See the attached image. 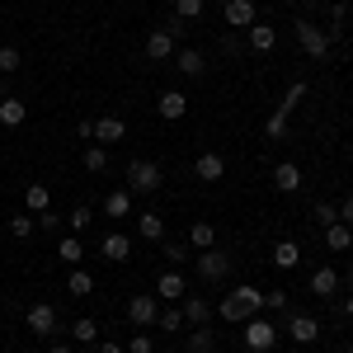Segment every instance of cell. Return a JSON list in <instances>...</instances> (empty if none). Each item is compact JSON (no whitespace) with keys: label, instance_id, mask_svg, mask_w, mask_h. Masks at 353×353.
<instances>
[{"label":"cell","instance_id":"cell-42","mask_svg":"<svg viewBox=\"0 0 353 353\" xmlns=\"http://www.w3.org/2000/svg\"><path fill=\"white\" fill-rule=\"evenodd\" d=\"M264 306H269V311H288L292 301H288V292H283V288H269V292H264Z\"/></svg>","mask_w":353,"mask_h":353},{"label":"cell","instance_id":"cell-28","mask_svg":"<svg viewBox=\"0 0 353 353\" xmlns=\"http://www.w3.org/2000/svg\"><path fill=\"white\" fill-rule=\"evenodd\" d=\"M273 264H278V269H297L301 264V245L297 241H278L273 245Z\"/></svg>","mask_w":353,"mask_h":353},{"label":"cell","instance_id":"cell-47","mask_svg":"<svg viewBox=\"0 0 353 353\" xmlns=\"http://www.w3.org/2000/svg\"><path fill=\"white\" fill-rule=\"evenodd\" d=\"M94 353H123V344L118 339H104V344H94Z\"/></svg>","mask_w":353,"mask_h":353},{"label":"cell","instance_id":"cell-13","mask_svg":"<svg viewBox=\"0 0 353 353\" xmlns=\"http://www.w3.org/2000/svg\"><path fill=\"white\" fill-rule=\"evenodd\" d=\"M306 292H311V297H321V301H330L334 292H339V273L325 269V264H321V269H311V283H306Z\"/></svg>","mask_w":353,"mask_h":353},{"label":"cell","instance_id":"cell-29","mask_svg":"<svg viewBox=\"0 0 353 353\" xmlns=\"http://www.w3.org/2000/svg\"><path fill=\"white\" fill-rule=\"evenodd\" d=\"M104 212H109V217H132V193H128V189H109Z\"/></svg>","mask_w":353,"mask_h":353},{"label":"cell","instance_id":"cell-19","mask_svg":"<svg viewBox=\"0 0 353 353\" xmlns=\"http://www.w3.org/2000/svg\"><path fill=\"white\" fill-rule=\"evenodd\" d=\"M123 137H128V123H123V118H94V141H99V146H109V141H123Z\"/></svg>","mask_w":353,"mask_h":353},{"label":"cell","instance_id":"cell-35","mask_svg":"<svg viewBox=\"0 0 353 353\" xmlns=\"http://www.w3.org/2000/svg\"><path fill=\"white\" fill-rule=\"evenodd\" d=\"M76 344H99V321H90V316H81V321H76Z\"/></svg>","mask_w":353,"mask_h":353},{"label":"cell","instance_id":"cell-10","mask_svg":"<svg viewBox=\"0 0 353 353\" xmlns=\"http://www.w3.org/2000/svg\"><path fill=\"white\" fill-rule=\"evenodd\" d=\"M221 19H226V28H250L259 19V10H254V0H226L221 5Z\"/></svg>","mask_w":353,"mask_h":353},{"label":"cell","instance_id":"cell-7","mask_svg":"<svg viewBox=\"0 0 353 353\" xmlns=\"http://www.w3.org/2000/svg\"><path fill=\"white\" fill-rule=\"evenodd\" d=\"M156 297H161L165 306H179V301L189 297V278L179 269H165L161 278H156Z\"/></svg>","mask_w":353,"mask_h":353},{"label":"cell","instance_id":"cell-3","mask_svg":"<svg viewBox=\"0 0 353 353\" xmlns=\"http://www.w3.org/2000/svg\"><path fill=\"white\" fill-rule=\"evenodd\" d=\"M193 269H198V278L203 283H226L231 278V269H236V259L226 254V250H198V259H193Z\"/></svg>","mask_w":353,"mask_h":353},{"label":"cell","instance_id":"cell-40","mask_svg":"<svg viewBox=\"0 0 353 353\" xmlns=\"http://www.w3.org/2000/svg\"><path fill=\"white\" fill-rule=\"evenodd\" d=\"M301 99H306V81H292V85H288V94H283V109L292 113V109L301 104Z\"/></svg>","mask_w":353,"mask_h":353},{"label":"cell","instance_id":"cell-45","mask_svg":"<svg viewBox=\"0 0 353 353\" xmlns=\"http://www.w3.org/2000/svg\"><path fill=\"white\" fill-rule=\"evenodd\" d=\"M76 137H81V141H94V118H81V123H76Z\"/></svg>","mask_w":353,"mask_h":353},{"label":"cell","instance_id":"cell-37","mask_svg":"<svg viewBox=\"0 0 353 353\" xmlns=\"http://www.w3.org/2000/svg\"><path fill=\"white\" fill-rule=\"evenodd\" d=\"M311 217H316V226L325 231V226H334V221H339V208H334V203H316V212H311Z\"/></svg>","mask_w":353,"mask_h":353},{"label":"cell","instance_id":"cell-33","mask_svg":"<svg viewBox=\"0 0 353 353\" xmlns=\"http://www.w3.org/2000/svg\"><path fill=\"white\" fill-rule=\"evenodd\" d=\"M66 292H71V297H90V292H94V278L76 264V269H71V278H66Z\"/></svg>","mask_w":353,"mask_h":353},{"label":"cell","instance_id":"cell-48","mask_svg":"<svg viewBox=\"0 0 353 353\" xmlns=\"http://www.w3.org/2000/svg\"><path fill=\"white\" fill-rule=\"evenodd\" d=\"M344 316H349V321H353V292H349V297H344Z\"/></svg>","mask_w":353,"mask_h":353},{"label":"cell","instance_id":"cell-27","mask_svg":"<svg viewBox=\"0 0 353 353\" xmlns=\"http://www.w3.org/2000/svg\"><path fill=\"white\" fill-rule=\"evenodd\" d=\"M184 353H217V334H212L208 325H193L189 330V349Z\"/></svg>","mask_w":353,"mask_h":353},{"label":"cell","instance_id":"cell-8","mask_svg":"<svg viewBox=\"0 0 353 353\" xmlns=\"http://www.w3.org/2000/svg\"><path fill=\"white\" fill-rule=\"evenodd\" d=\"M24 321H28V330H33L38 339H52L57 334V306L52 301H33V306L24 311Z\"/></svg>","mask_w":353,"mask_h":353},{"label":"cell","instance_id":"cell-38","mask_svg":"<svg viewBox=\"0 0 353 353\" xmlns=\"http://www.w3.org/2000/svg\"><path fill=\"white\" fill-rule=\"evenodd\" d=\"M90 221H94V212H90V208H76V212H66V226H71V236H81Z\"/></svg>","mask_w":353,"mask_h":353},{"label":"cell","instance_id":"cell-2","mask_svg":"<svg viewBox=\"0 0 353 353\" xmlns=\"http://www.w3.org/2000/svg\"><path fill=\"white\" fill-rule=\"evenodd\" d=\"M297 48L311 61H330V52H334V38H330V28H321V24H311V19H297Z\"/></svg>","mask_w":353,"mask_h":353},{"label":"cell","instance_id":"cell-21","mask_svg":"<svg viewBox=\"0 0 353 353\" xmlns=\"http://www.w3.org/2000/svg\"><path fill=\"white\" fill-rule=\"evenodd\" d=\"M24 118H28L24 99H14V94L0 99V128H24Z\"/></svg>","mask_w":353,"mask_h":353},{"label":"cell","instance_id":"cell-41","mask_svg":"<svg viewBox=\"0 0 353 353\" xmlns=\"http://www.w3.org/2000/svg\"><path fill=\"white\" fill-rule=\"evenodd\" d=\"M61 212H52V208H48V212H38V217H33V226H38V231H61Z\"/></svg>","mask_w":353,"mask_h":353},{"label":"cell","instance_id":"cell-9","mask_svg":"<svg viewBox=\"0 0 353 353\" xmlns=\"http://www.w3.org/2000/svg\"><path fill=\"white\" fill-rule=\"evenodd\" d=\"M288 334H292V344H297V349H311V344H316V339H321V321H316V316H288Z\"/></svg>","mask_w":353,"mask_h":353},{"label":"cell","instance_id":"cell-39","mask_svg":"<svg viewBox=\"0 0 353 353\" xmlns=\"http://www.w3.org/2000/svg\"><path fill=\"white\" fill-rule=\"evenodd\" d=\"M10 236L28 241V236H33V212H19V217H10Z\"/></svg>","mask_w":353,"mask_h":353},{"label":"cell","instance_id":"cell-32","mask_svg":"<svg viewBox=\"0 0 353 353\" xmlns=\"http://www.w3.org/2000/svg\"><path fill=\"white\" fill-rule=\"evenodd\" d=\"M161 254L170 269H179V264H189V241H161Z\"/></svg>","mask_w":353,"mask_h":353},{"label":"cell","instance_id":"cell-4","mask_svg":"<svg viewBox=\"0 0 353 353\" xmlns=\"http://www.w3.org/2000/svg\"><path fill=\"white\" fill-rule=\"evenodd\" d=\"M278 334H283V325H273V321H264V316H250L241 330V344L250 353H269L273 344H278Z\"/></svg>","mask_w":353,"mask_h":353},{"label":"cell","instance_id":"cell-5","mask_svg":"<svg viewBox=\"0 0 353 353\" xmlns=\"http://www.w3.org/2000/svg\"><path fill=\"white\" fill-rule=\"evenodd\" d=\"M165 184L161 165L156 161H132L128 165V193H156Z\"/></svg>","mask_w":353,"mask_h":353},{"label":"cell","instance_id":"cell-6","mask_svg":"<svg viewBox=\"0 0 353 353\" xmlns=\"http://www.w3.org/2000/svg\"><path fill=\"white\" fill-rule=\"evenodd\" d=\"M128 321H132L137 330H151L156 321H161V297H156V292H137V297H128Z\"/></svg>","mask_w":353,"mask_h":353},{"label":"cell","instance_id":"cell-18","mask_svg":"<svg viewBox=\"0 0 353 353\" xmlns=\"http://www.w3.org/2000/svg\"><path fill=\"white\" fill-rule=\"evenodd\" d=\"M156 109H161V118H170V123H179V118L189 113V94H184V90H165Z\"/></svg>","mask_w":353,"mask_h":353},{"label":"cell","instance_id":"cell-26","mask_svg":"<svg viewBox=\"0 0 353 353\" xmlns=\"http://www.w3.org/2000/svg\"><path fill=\"white\" fill-rule=\"evenodd\" d=\"M184 241H189L193 250H212V245H217V226H212V221H193Z\"/></svg>","mask_w":353,"mask_h":353},{"label":"cell","instance_id":"cell-54","mask_svg":"<svg viewBox=\"0 0 353 353\" xmlns=\"http://www.w3.org/2000/svg\"><path fill=\"white\" fill-rule=\"evenodd\" d=\"M349 353H353V344H349Z\"/></svg>","mask_w":353,"mask_h":353},{"label":"cell","instance_id":"cell-15","mask_svg":"<svg viewBox=\"0 0 353 353\" xmlns=\"http://www.w3.org/2000/svg\"><path fill=\"white\" fill-rule=\"evenodd\" d=\"M179 311H184V325H208L212 321V301L198 297V292H189V297L179 301Z\"/></svg>","mask_w":353,"mask_h":353},{"label":"cell","instance_id":"cell-1","mask_svg":"<svg viewBox=\"0 0 353 353\" xmlns=\"http://www.w3.org/2000/svg\"><path fill=\"white\" fill-rule=\"evenodd\" d=\"M259 311H264V292H259L254 283H236V288L217 301V316L226 325H245V321L259 316Z\"/></svg>","mask_w":353,"mask_h":353},{"label":"cell","instance_id":"cell-22","mask_svg":"<svg viewBox=\"0 0 353 353\" xmlns=\"http://www.w3.org/2000/svg\"><path fill=\"white\" fill-rule=\"evenodd\" d=\"M137 236L151 241V245H161L165 241V221L156 217V212H137Z\"/></svg>","mask_w":353,"mask_h":353},{"label":"cell","instance_id":"cell-50","mask_svg":"<svg viewBox=\"0 0 353 353\" xmlns=\"http://www.w3.org/2000/svg\"><path fill=\"white\" fill-rule=\"evenodd\" d=\"M161 5H170V10H174V0H161Z\"/></svg>","mask_w":353,"mask_h":353},{"label":"cell","instance_id":"cell-24","mask_svg":"<svg viewBox=\"0 0 353 353\" xmlns=\"http://www.w3.org/2000/svg\"><path fill=\"white\" fill-rule=\"evenodd\" d=\"M57 259H61L66 269H76V264L85 259V245H81V236H61V241H57Z\"/></svg>","mask_w":353,"mask_h":353},{"label":"cell","instance_id":"cell-25","mask_svg":"<svg viewBox=\"0 0 353 353\" xmlns=\"http://www.w3.org/2000/svg\"><path fill=\"white\" fill-rule=\"evenodd\" d=\"M24 208L33 212V217L48 212V208H52V189H48V184H28V189H24Z\"/></svg>","mask_w":353,"mask_h":353},{"label":"cell","instance_id":"cell-31","mask_svg":"<svg viewBox=\"0 0 353 353\" xmlns=\"http://www.w3.org/2000/svg\"><path fill=\"white\" fill-rule=\"evenodd\" d=\"M85 170H90V174H104V170H109V146H99V141H94V146H85Z\"/></svg>","mask_w":353,"mask_h":353},{"label":"cell","instance_id":"cell-14","mask_svg":"<svg viewBox=\"0 0 353 353\" xmlns=\"http://www.w3.org/2000/svg\"><path fill=\"white\" fill-rule=\"evenodd\" d=\"M99 254H104L109 264H128V259H132V241H128L123 231H109V236L99 241Z\"/></svg>","mask_w":353,"mask_h":353},{"label":"cell","instance_id":"cell-34","mask_svg":"<svg viewBox=\"0 0 353 353\" xmlns=\"http://www.w3.org/2000/svg\"><path fill=\"white\" fill-rule=\"evenodd\" d=\"M156 325H161L165 334H179V330H184V311H179V306H161V321H156Z\"/></svg>","mask_w":353,"mask_h":353},{"label":"cell","instance_id":"cell-16","mask_svg":"<svg viewBox=\"0 0 353 353\" xmlns=\"http://www.w3.org/2000/svg\"><path fill=\"white\" fill-rule=\"evenodd\" d=\"M273 189L278 193H301V165L297 161L273 165Z\"/></svg>","mask_w":353,"mask_h":353},{"label":"cell","instance_id":"cell-12","mask_svg":"<svg viewBox=\"0 0 353 353\" xmlns=\"http://www.w3.org/2000/svg\"><path fill=\"white\" fill-rule=\"evenodd\" d=\"M193 179H203V184H217V179H226V161H221L217 151H203V156L193 161Z\"/></svg>","mask_w":353,"mask_h":353},{"label":"cell","instance_id":"cell-36","mask_svg":"<svg viewBox=\"0 0 353 353\" xmlns=\"http://www.w3.org/2000/svg\"><path fill=\"white\" fill-rule=\"evenodd\" d=\"M203 10H208V0H174V14H179L184 24H193V19H203Z\"/></svg>","mask_w":353,"mask_h":353},{"label":"cell","instance_id":"cell-52","mask_svg":"<svg viewBox=\"0 0 353 353\" xmlns=\"http://www.w3.org/2000/svg\"><path fill=\"white\" fill-rule=\"evenodd\" d=\"M174 353H184V349H174Z\"/></svg>","mask_w":353,"mask_h":353},{"label":"cell","instance_id":"cell-17","mask_svg":"<svg viewBox=\"0 0 353 353\" xmlns=\"http://www.w3.org/2000/svg\"><path fill=\"white\" fill-rule=\"evenodd\" d=\"M174 52H179V48H174V38H170L165 28H151V33H146V57H151V61H170Z\"/></svg>","mask_w":353,"mask_h":353},{"label":"cell","instance_id":"cell-44","mask_svg":"<svg viewBox=\"0 0 353 353\" xmlns=\"http://www.w3.org/2000/svg\"><path fill=\"white\" fill-rule=\"evenodd\" d=\"M0 71H5V76H10V71H19V48H10V43L0 48Z\"/></svg>","mask_w":353,"mask_h":353},{"label":"cell","instance_id":"cell-49","mask_svg":"<svg viewBox=\"0 0 353 353\" xmlns=\"http://www.w3.org/2000/svg\"><path fill=\"white\" fill-rule=\"evenodd\" d=\"M48 353H76V349H71V344H52Z\"/></svg>","mask_w":353,"mask_h":353},{"label":"cell","instance_id":"cell-23","mask_svg":"<svg viewBox=\"0 0 353 353\" xmlns=\"http://www.w3.org/2000/svg\"><path fill=\"white\" fill-rule=\"evenodd\" d=\"M325 245L334 250V254H349V250H353V226H344V221L325 226Z\"/></svg>","mask_w":353,"mask_h":353},{"label":"cell","instance_id":"cell-46","mask_svg":"<svg viewBox=\"0 0 353 353\" xmlns=\"http://www.w3.org/2000/svg\"><path fill=\"white\" fill-rule=\"evenodd\" d=\"M339 221H344V226H353V198H344V203H339Z\"/></svg>","mask_w":353,"mask_h":353},{"label":"cell","instance_id":"cell-11","mask_svg":"<svg viewBox=\"0 0 353 353\" xmlns=\"http://www.w3.org/2000/svg\"><path fill=\"white\" fill-rule=\"evenodd\" d=\"M245 48H250V52H273V48H278V28L254 19V24L245 28Z\"/></svg>","mask_w":353,"mask_h":353},{"label":"cell","instance_id":"cell-51","mask_svg":"<svg viewBox=\"0 0 353 353\" xmlns=\"http://www.w3.org/2000/svg\"><path fill=\"white\" fill-rule=\"evenodd\" d=\"M288 5H297V0H288Z\"/></svg>","mask_w":353,"mask_h":353},{"label":"cell","instance_id":"cell-20","mask_svg":"<svg viewBox=\"0 0 353 353\" xmlns=\"http://www.w3.org/2000/svg\"><path fill=\"white\" fill-rule=\"evenodd\" d=\"M174 71H184V76H203V71H208V57L198 52V48H179V52H174Z\"/></svg>","mask_w":353,"mask_h":353},{"label":"cell","instance_id":"cell-30","mask_svg":"<svg viewBox=\"0 0 353 353\" xmlns=\"http://www.w3.org/2000/svg\"><path fill=\"white\" fill-rule=\"evenodd\" d=\"M288 118H292V113L278 104V109L264 118V137H269V141H283V137H288Z\"/></svg>","mask_w":353,"mask_h":353},{"label":"cell","instance_id":"cell-55","mask_svg":"<svg viewBox=\"0 0 353 353\" xmlns=\"http://www.w3.org/2000/svg\"><path fill=\"white\" fill-rule=\"evenodd\" d=\"M123 353H128V349H123Z\"/></svg>","mask_w":353,"mask_h":353},{"label":"cell","instance_id":"cell-53","mask_svg":"<svg viewBox=\"0 0 353 353\" xmlns=\"http://www.w3.org/2000/svg\"><path fill=\"white\" fill-rule=\"evenodd\" d=\"M292 353H301V349H292Z\"/></svg>","mask_w":353,"mask_h":353},{"label":"cell","instance_id":"cell-43","mask_svg":"<svg viewBox=\"0 0 353 353\" xmlns=\"http://www.w3.org/2000/svg\"><path fill=\"white\" fill-rule=\"evenodd\" d=\"M128 353H156V344H151V334H146V330H137L132 339H128Z\"/></svg>","mask_w":353,"mask_h":353}]
</instances>
